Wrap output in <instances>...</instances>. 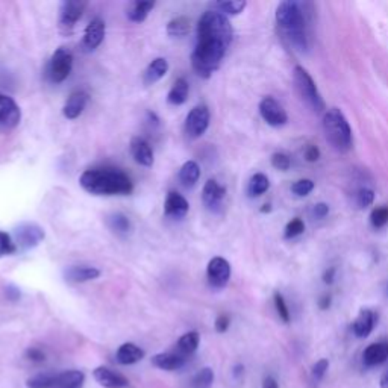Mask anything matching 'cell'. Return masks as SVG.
<instances>
[{
	"instance_id": "obj_9",
	"label": "cell",
	"mask_w": 388,
	"mask_h": 388,
	"mask_svg": "<svg viewBox=\"0 0 388 388\" xmlns=\"http://www.w3.org/2000/svg\"><path fill=\"white\" fill-rule=\"evenodd\" d=\"M209 126V109L205 105L194 107L185 118V133L190 138H201Z\"/></svg>"
},
{
	"instance_id": "obj_30",
	"label": "cell",
	"mask_w": 388,
	"mask_h": 388,
	"mask_svg": "<svg viewBox=\"0 0 388 388\" xmlns=\"http://www.w3.org/2000/svg\"><path fill=\"white\" fill-rule=\"evenodd\" d=\"M269 187H270L269 178H267V176L263 173H257V174H253L249 181L248 194L250 197H258L261 194H264L267 190H269Z\"/></svg>"
},
{
	"instance_id": "obj_36",
	"label": "cell",
	"mask_w": 388,
	"mask_h": 388,
	"mask_svg": "<svg viewBox=\"0 0 388 388\" xmlns=\"http://www.w3.org/2000/svg\"><path fill=\"white\" fill-rule=\"evenodd\" d=\"M16 252H17V246L14 243V240L6 234V232L0 231V258L10 257Z\"/></svg>"
},
{
	"instance_id": "obj_22",
	"label": "cell",
	"mask_w": 388,
	"mask_h": 388,
	"mask_svg": "<svg viewBox=\"0 0 388 388\" xmlns=\"http://www.w3.org/2000/svg\"><path fill=\"white\" fill-rule=\"evenodd\" d=\"M375 323H376L375 313L370 311V309H363V311L358 314L354 324H352V331H354L355 337L365 338L372 334L373 328H375Z\"/></svg>"
},
{
	"instance_id": "obj_15",
	"label": "cell",
	"mask_w": 388,
	"mask_h": 388,
	"mask_svg": "<svg viewBox=\"0 0 388 388\" xmlns=\"http://www.w3.org/2000/svg\"><path fill=\"white\" fill-rule=\"evenodd\" d=\"M105 31H107V26L102 18H93L90 22V25L86 27V34H83V47L87 51H96V49L102 44V41L105 38Z\"/></svg>"
},
{
	"instance_id": "obj_41",
	"label": "cell",
	"mask_w": 388,
	"mask_h": 388,
	"mask_svg": "<svg viewBox=\"0 0 388 388\" xmlns=\"http://www.w3.org/2000/svg\"><path fill=\"white\" fill-rule=\"evenodd\" d=\"M305 231V223H303L300 218H294L290 223L287 224L285 228V238H294L300 235L302 232Z\"/></svg>"
},
{
	"instance_id": "obj_44",
	"label": "cell",
	"mask_w": 388,
	"mask_h": 388,
	"mask_svg": "<svg viewBox=\"0 0 388 388\" xmlns=\"http://www.w3.org/2000/svg\"><path fill=\"white\" fill-rule=\"evenodd\" d=\"M229 324H231V319L227 315V314H222V315H218L217 319H216V331L217 333H227L228 328H229Z\"/></svg>"
},
{
	"instance_id": "obj_48",
	"label": "cell",
	"mask_w": 388,
	"mask_h": 388,
	"mask_svg": "<svg viewBox=\"0 0 388 388\" xmlns=\"http://www.w3.org/2000/svg\"><path fill=\"white\" fill-rule=\"evenodd\" d=\"M263 388H279L278 380L274 379L273 376H267V378L263 380Z\"/></svg>"
},
{
	"instance_id": "obj_40",
	"label": "cell",
	"mask_w": 388,
	"mask_h": 388,
	"mask_svg": "<svg viewBox=\"0 0 388 388\" xmlns=\"http://www.w3.org/2000/svg\"><path fill=\"white\" fill-rule=\"evenodd\" d=\"M373 201H375V193H373V190L370 188H361L357 194V203L359 208L370 207Z\"/></svg>"
},
{
	"instance_id": "obj_8",
	"label": "cell",
	"mask_w": 388,
	"mask_h": 388,
	"mask_svg": "<svg viewBox=\"0 0 388 388\" xmlns=\"http://www.w3.org/2000/svg\"><path fill=\"white\" fill-rule=\"evenodd\" d=\"M22 120V111L12 97L0 94V132H10L17 128Z\"/></svg>"
},
{
	"instance_id": "obj_20",
	"label": "cell",
	"mask_w": 388,
	"mask_h": 388,
	"mask_svg": "<svg viewBox=\"0 0 388 388\" xmlns=\"http://www.w3.org/2000/svg\"><path fill=\"white\" fill-rule=\"evenodd\" d=\"M388 359V343L379 341L367 346L363 354V363L367 367H375L384 364Z\"/></svg>"
},
{
	"instance_id": "obj_23",
	"label": "cell",
	"mask_w": 388,
	"mask_h": 388,
	"mask_svg": "<svg viewBox=\"0 0 388 388\" xmlns=\"http://www.w3.org/2000/svg\"><path fill=\"white\" fill-rule=\"evenodd\" d=\"M144 350L138 348L137 344L133 343H125L120 346L116 352V359L118 364L122 365H131V364H135L141 359L144 358Z\"/></svg>"
},
{
	"instance_id": "obj_19",
	"label": "cell",
	"mask_w": 388,
	"mask_h": 388,
	"mask_svg": "<svg viewBox=\"0 0 388 388\" xmlns=\"http://www.w3.org/2000/svg\"><path fill=\"white\" fill-rule=\"evenodd\" d=\"M131 153L140 166L151 167L153 166V151L151 144L144 138L133 137L131 141Z\"/></svg>"
},
{
	"instance_id": "obj_50",
	"label": "cell",
	"mask_w": 388,
	"mask_h": 388,
	"mask_svg": "<svg viewBox=\"0 0 388 388\" xmlns=\"http://www.w3.org/2000/svg\"><path fill=\"white\" fill-rule=\"evenodd\" d=\"M6 294H8L12 300H17L20 298V292L14 287H8V292H6Z\"/></svg>"
},
{
	"instance_id": "obj_49",
	"label": "cell",
	"mask_w": 388,
	"mask_h": 388,
	"mask_svg": "<svg viewBox=\"0 0 388 388\" xmlns=\"http://www.w3.org/2000/svg\"><path fill=\"white\" fill-rule=\"evenodd\" d=\"M334 274H335V269H329L326 273H324V276H323L324 282H326V284H333Z\"/></svg>"
},
{
	"instance_id": "obj_25",
	"label": "cell",
	"mask_w": 388,
	"mask_h": 388,
	"mask_svg": "<svg viewBox=\"0 0 388 388\" xmlns=\"http://www.w3.org/2000/svg\"><path fill=\"white\" fill-rule=\"evenodd\" d=\"M168 72V62L164 58H157L153 60L149 66H147L146 72L143 75V82L144 86H153L159 79H162Z\"/></svg>"
},
{
	"instance_id": "obj_6",
	"label": "cell",
	"mask_w": 388,
	"mask_h": 388,
	"mask_svg": "<svg viewBox=\"0 0 388 388\" xmlns=\"http://www.w3.org/2000/svg\"><path fill=\"white\" fill-rule=\"evenodd\" d=\"M73 68V55L66 47H60L56 51L47 66V76L53 83L64 82L72 73Z\"/></svg>"
},
{
	"instance_id": "obj_29",
	"label": "cell",
	"mask_w": 388,
	"mask_h": 388,
	"mask_svg": "<svg viewBox=\"0 0 388 388\" xmlns=\"http://www.w3.org/2000/svg\"><path fill=\"white\" fill-rule=\"evenodd\" d=\"M153 8L155 2H133L128 10V18L133 23L144 22Z\"/></svg>"
},
{
	"instance_id": "obj_21",
	"label": "cell",
	"mask_w": 388,
	"mask_h": 388,
	"mask_svg": "<svg viewBox=\"0 0 388 388\" xmlns=\"http://www.w3.org/2000/svg\"><path fill=\"white\" fill-rule=\"evenodd\" d=\"M187 359L181 357L176 352H162V354L155 355L152 358V364L155 367H158L161 370H167V372H173V370H179L181 367L185 365Z\"/></svg>"
},
{
	"instance_id": "obj_35",
	"label": "cell",
	"mask_w": 388,
	"mask_h": 388,
	"mask_svg": "<svg viewBox=\"0 0 388 388\" xmlns=\"http://www.w3.org/2000/svg\"><path fill=\"white\" fill-rule=\"evenodd\" d=\"M108 224H109V228L112 231H116L118 232V234H128V232L131 231V222H129V218L123 216V214H112L109 218H108Z\"/></svg>"
},
{
	"instance_id": "obj_53",
	"label": "cell",
	"mask_w": 388,
	"mask_h": 388,
	"mask_svg": "<svg viewBox=\"0 0 388 388\" xmlns=\"http://www.w3.org/2000/svg\"><path fill=\"white\" fill-rule=\"evenodd\" d=\"M387 294H388V287H387Z\"/></svg>"
},
{
	"instance_id": "obj_28",
	"label": "cell",
	"mask_w": 388,
	"mask_h": 388,
	"mask_svg": "<svg viewBox=\"0 0 388 388\" xmlns=\"http://www.w3.org/2000/svg\"><path fill=\"white\" fill-rule=\"evenodd\" d=\"M188 82L183 79V77H179L178 81L173 83L172 90L168 91V96H167V101L170 105H174V107H179V105H183L187 102V97H188Z\"/></svg>"
},
{
	"instance_id": "obj_4",
	"label": "cell",
	"mask_w": 388,
	"mask_h": 388,
	"mask_svg": "<svg viewBox=\"0 0 388 388\" xmlns=\"http://www.w3.org/2000/svg\"><path fill=\"white\" fill-rule=\"evenodd\" d=\"M323 131L335 151L348 152L352 147V129L341 109L331 108L324 112Z\"/></svg>"
},
{
	"instance_id": "obj_14",
	"label": "cell",
	"mask_w": 388,
	"mask_h": 388,
	"mask_svg": "<svg viewBox=\"0 0 388 388\" xmlns=\"http://www.w3.org/2000/svg\"><path fill=\"white\" fill-rule=\"evenodd\" d=\"M93 376L99 383V385H102L105 388H126L129 385V380L125 375L103 365L94 369Z\"/></svg>"
},
{
	"instance_id": "obj_24",
	"label": "cell",
	"mask_w": 388,
	"mask_h": 388,
	"mask_svg": "<svg viewBox=\"0 0 388 388\" xmlns=\"http://www.w3.org/2000/svg\"><path fill=\"white\" fill-rule=\"evenodd\" d=\"M86 375L81 370H67L56 373L52 388H83Z\"/></svg>"
},
{
	"instance_id": "obj_45",
	"label": "cell",
	"mask_w": 388,
	"mask_h": 388,
	"mask_svg": "<svg viewBox=\"0 0 388 388\" xmlns=\"http://www.w3.org/2000/svg\"><path fill=\"white\" fill-rule=\"evenodd\" d=\"M44 352L40 349H29L27 350V359H31L34 363H43L44 361Z\"/></svg>"
},
{
	"instance_id": "obj_12",
	"label": "cell",
	"mask_w": 388,
	"mask_h": 388,
	"mask_svg": "<svg viewBox=\"0 0 388 388\" xmlns=\"http://www.w3.org/2000/svg\"><path fill=\"white\" fill-rule=\"evenodd\" d=\"M259 114L264 118V122L270 126H284L288 122V116L285 109L282 108L279 102L274 101L273 97H264L259 103Z\"/></svg>"
},
{
	"instance_id": "obj_51",
	"label": "cell",
	"mask_w": 388,
	"mask_h": 388,
	"mask_svg": "<svg viewBox=\"0 0 388 388\" xmlns=\"http://www.w3.org/2000/svg\"><path fill=\"white\" fill-rule=\"evenodd\" d=\"M379 385H380V388H388V370H385L383 373V376H380Z\"/></svg>"
},
{
	"instance_id": "obj_3",
	"label": "cell",
	"mask_w": 388,
	"mask_h": 388,
	"mask_svg": "<svg viewBox=\"0 0 388 388\" xmlns=\"http://www.w3.org/2000/svg\"><path fill=\"white\" fill-rule=\"evenodd\" d=\"M79 183L94 196H128L133 192L129 176L117 168H90L81 174Z\"/></svg>"
},
{
	"instance_id": "obj_18",
	"label": "cell",
	"mask_w": 388,
	"mask_h": 388,
	"mask_svg": "<svg viewBox=\"0 0 388 388\" xmlns=\"http://www.w3.org/2000/svg\"><path fill=\"white\" fill-rule=\"evenodd\" d=\"M190 205L185 197L179 193L170 192L164 202V214L170 218H183L187 216Z\"/></svg>"
},
{
	"instance_id": "obj_10",
	"label": "cell",
	"mask_w": 388,
	"mask_h": 388,
	"mask_svg": "<svg viewBox=\"0 0 388 388\" xmlns=\"http://www.w3.org/2000/svg\"><path fill=\"white\" fill-rule=\"evenodd\" d=\"M87 2L82 0H66L60 8V26L64 32H72L77 20L82 17Z\"/></svg>"
},
{
	"instance_id": "obj_16",
	"label": "cell",
	"mask_w": 388,
	"mask_h": 388,
	"mask_svg": "<svg viewBox=\"0 0 388 388\" xmlns=\"http://www.w3.org/2000/svg\"><path fill=\"white\" fill-rule=\"evenodd\" d=\"M88 101H90V96L87 91H83V90L75 91V93L68 96L64 108H62V114H64V117L68 120L77 118L79 116H82L83 109L87 108Z\"/></svg>"
},
{
	"instance_id": "obj_33",
	"label": "cell",
	"mask_w": 388,
	"mask_h": 388,
	"mask_svg": "<svg viewBox=\"0 0 388 388\" xmlns=\"http://www.w3.org/2000/svg\"><path fill=\"white\" fill-rule=\"evenodd\" d=\"M214 383V372L209 367H203L192 379L193 388H211Z\"/></svg>"
},
{
	"instance_id": "obj_32",
	"label": "cell",
	"mask_w": 388,
	"mask_h": 388,
	"mask_svg": "<svg viewBox=\"0 0 388 388\" xmlns=\"http://www.w3.org/2000/svg\"><path fill=\"white\" fill-rule=\"evenodd\" d=\"M190 32V20L187 17H176L167 25V34L170 37H185Z\"/></svg>"
},
{
	"instance_id": "obj_2",
	"label": "cell",
	"mask_w": 388,
	"mask_h": 388,
	"mask_svg": "<svg viewBox=\"0 0 388 388\" xmlns=\"http://www.w3.org/2000/svg\"><path fill=\"white\" fill-rule=\"evenodd\" d=\"M309 3L287 2L276 8V22L284 37L299 52H307L309 47Z\"/></svg>"
},
{
	"instance_id": "obj_17",
	"label": "cell",
	"mask_w": 388,
	"mask_h": 388,
	"mask_svg": "<svg viewBox=\"0 0 388 388\" xmlns=\"http://www.w3.org/2000/svg\"><path fill=\"white\" fill-rule=\"evenodd\" d=\"M101 276V270L91 266H72L67 267L64 278L70 284H82V282L94 281Z\"/></svg>"
},
{
	"instance_id": "obj_1",
	"label": "cell",
	"mask_w": 388,
	"mask_h": 388,
	"mask_svg": "<svg viewBox=\"0 0 388 388\" xmlns=\"http://www.w3.org/2000/svg\"><path fill=\"white\" fill-rule=\"evenodd\" d=\"M232 26L227 16L216 10L203 12L197 25V43L192 55V66L201 77H211L220 67L232 41Z\"/></svg>"
},
{
	"instance_id": "obj_26",
	"label": "cell",
	"mask_w": 388,
	"mask_h": 388,
	"mask_svg": "<svg viewBox=\"0 0 388 388\" xmlns=\"http://www.w3.org/2000/svg\"><path fill=\"white\" fill-rule=\"evenodd\" d=\"M199 343H201V335L197 334L196 331H192V333L183 334L179 338L178 343H176L174 352L187 359L188 357H192L197 350V348H199Z\"/></svg>"
},
{
	"instance_id": "obj_42",
	"label": "cell",
	"mask_w": 388,
	"mask_h": 388,
	"mask_svg": "<svg viewBox=\"0 0 388 388\" xmlns=\"http://www.w3.org/2000/svg\"><path fill=\"white\" fill-rule=\"evenodd\" d=\"M274 307H276V311H278V314H279L282 320H284L285 323L290 322V311H288L287 303H285L284 298H282V294H279V293L274 294Z\"/></svg>"
},
{
	"instance_id": "obj_47",
	"label": "cell",
	"mask_w": 388,
	"mask_h": 388,
	"mask_svg": "<svg viewBox=\"0 0 388 388\" xmlns=\"http://www.w3.org/2000/svg\"><path fill=\"white\" fill-rule=\"evenodd\" d=\"M319 157H320V152H319V149H317L315 146H308L307 149H305V158H307V161L314 162V161L319 159Z\"/></svg>"
},
{
	"instance_id": "obj_38",
	"label": "cell",
	"mask_w": 388,
	"mask_h": 388,
	"mask_svg": "<svg viewBox=\"0 0 388 388\" xmlns=\"http://www.w3.org/2000/svg\"><path fill=\"white\" fill-rule=\"evenodd\" d=\"M329 369V361L328 359H319L314 365H313V370H311V376L314 383H320V380L326 375V372Z\"/></svg>"
},
{
	"instance_id": "obj_27",
	"label": "cell",
	"mask_w": 388,
	"mask_h": 388,
	"mask_svg": "<svg viewBox=\"0 0 388 388\" xmlns=\"http://www.w3.org/2000/svg\"><path fill=\"white\" fill-rule=\"evenodd\" d=\"M201 178V167L194 161H187L179 170V182L185 188H192Z\"/></svg>"
},
{
	"instance_id": "obj_37",
	"label": "cell",
	"mask_w": 388,
	"mask_h": 388,
	"mask_svg": "<svg viewBox=\"0 0 388 388\" xmlns=\"http://www.w3.org/2000/svg\"><path fill=\"white\" fill-rule=\"evenodd\" d=\"M370 222L375 228H384L388 223V207H379L373 209L370 216Z\"/></svg>"
},
{
	"instance_id": "obj_34",
	"label": "cell",
	"mask_w": 388,
	"mask_h": 388,
	"mask_svg": "<svg viewBox=\"0 0 388 388\" xmlns=\"http://www.w3.org/2000/svg\"><path fill=\"white\" fill-rule=\"evenodd\" d=\"M56 373H38L27 379V388H52Z\"/></svg>"
},
{
	"instance_id": "obj_5",
	"label": "cell",
	"mask_w": 388,
	"mask_h": 388,
	"mask_svg": "<svg viewBox=\"0 0 388 388\" xmlns=\"http://www.w3.org/2000/svg\"><path fill=\"white\" fill-rule=\"evenodd\" d=\"M293 81H294L296 90H298L300 99L308 105L309 108L315 112L324 111L326 105H324L323 97L319 93V90H317V86L311 75H309L305 68L300 66H296L294 72H293Z\"/></svg>"
},
{
	"instance_id": "obj_46",
	"label": "cell",
	"mask_w": 388,
	"mask_h": 388,
	"mask_svg": "<svg viewBox=\"0 0 388 388\" xmlns=\"http://www.w3.org/2000/svg\"><path fill=\"white\" fill-rule=\"evenodd\" d=\"M328 213H329V207L326 205V203H317V205H315L314 209H313V214H314V217H317V218L326 217Z\"/></svg>"
},
{
	"instance_id": "obj_7",
	"label": "cell",
	"mask_w": 388,
	"mask_h": 388,
	"mask_svg": "<svg viewBox=\"0 0 388 388\" xmlns=\"http://www.w3.org/2000/svg\"><path fill=\"white\" fill-rule=\"evenodd\" d=\"M16 240L14 243L17 246V250H31L43 242L44 240V229L40 228L38 224L35 223H22L20 227L14 232Z\"/></svg>"
},
{
	"instance_id": "obj_13",
	"label": "cell",
	"mask_w": 388,
	"mask_h": 388,
	"mask_svg": "<svg viewBox=\"0 0 388 388\" xmlns=\"http://www.w3.org/2000/svg\"><path fill=\"white\" fill-rule=\"evenodd\" d=\"M224 196H227V188L220 185L216 179L207 181L205 187H203L202 193V201L203 205H205L209 211H218L222 208V203L224 201Z\"/></svg>"
},
{
	"instance_id": "obj_11",
	"label": "cell",
	"mask_w": 388,
	"mask_h": 388,
	"mask_svg": "<svg viewBox=\"0 0 388 388\" xmlns=\"http://www.w3.org/2000/svg\"><path fill=\"white\" fill-rule=\"evenodd\" d=\"M207 278L211 287H227L231 279V266L228 261L222 257H216L211 259L207 267Z\"/></svg>"
},
{
	"instance_id": "obj_39",
	"label": "cell",
	"mask_w": 388,
	"mask_h": 388,
	"mask_svg": "<svg viewBox=\"0 0 388 388\" xmlns=\"http://www.w3.org/2000/svg\"><path fill=\"white\" fill-rule=\"evenodd\" d=\"M314 190V182L311 179H300L292 187V192L296 196H308Z\"/></svg>"
},
{
	"instance_id": "obj_52",
	"label": "cell",
	"mask_w": 388,
	"mask_h": 388,
	"mask_svg": "<svg viewBox=\"0 0 388 388\" xmlns=\"http://www.w3.org/2000/svg\"><path fill=\"white\" fill-rule=\"evenodd\" d=\"M331 305V296H323L320 299V308L322 309H328Z\"/></svg>"
},
{
	"instance_id": "obj_43",
	"label": "cell",
	"mask_w": 388,
	"mask_h": 388,
	"mask_svg": "<svg viewBox=\"0 0 388 388\" xmlns=\"http://www.w3.org/2000/svg\"><path fill=\"white\" fill-rule=\"evenodd\" d=\"M272 166L274 168H278V170L285 172V170H288V168H290L292 159L285 153H274L272 157Z\"/></svg>"
},
{
	"instance_id": "obj_31",
	"label": "cell",
	"mask_w": 388,
	"mask_h": 388,
	"mask_svg": "<svg viewBox=\"0 0 388 388\" xmlns=\"http://www.w3.org/2000/svg\"><path fill=\"white\" fill-rule=\"evenodd\" d=\"M214 8L223 16H238L246 8V2L244 0H227V2L214 3Z\"/></svg>"
}]
</instances>
